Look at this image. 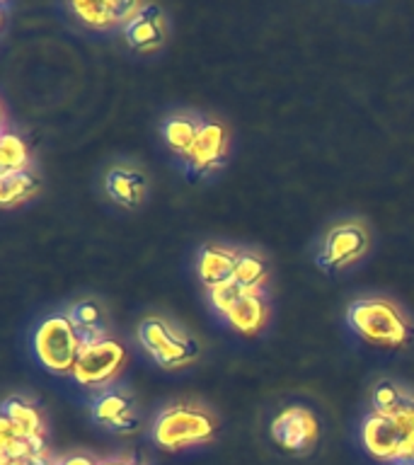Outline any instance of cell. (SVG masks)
<instances>
[{"instance_id":"6da1fadb","label":"cell","mask_w":414,"mask_h":465,"mask_svg":"<svg viewBox=\"0 0 414 465\" xmlns=\"http://www.w3.org/2000/svg\"><path fill=\"white\" fill-rule=\"evenodd\" d=\"M363 443L376 458L395 460L414 449V398L395 412H370L363 421Z\"/></svg>"},{"instance_id":"7a4b0ae2","label":"cell","mask_w":414,"mask_h":465,"mask_svg":"<svg viewBox=\"0 0 414 465\" xmlns=\"http://www.w3.org/2000/svg\"><path fill=\"white\" fill-rule=\"evenodd\" d=\"M349 325L361 334L363 340L376 341V344H388V347H399L407 340V322L402 312L388 301L380 298H363L349 305Z\"/></svg>"},{"instance_id":"3957f363","label":"cell","mask_w":414,"mask_h":465,"mask_svg":"<svg viewBox=\"0 0 414 465\" xmlns=\"http://www.w3.org/2000/svg\"><path fill=\"white\" fill-rule=\"evenodd\" d=\"M213 420L199 407H167L165 412L160 414L153 429L155 441L163 449H184L192 443L209 441L213 436Z\"/></svg>"},{"instance_id":"277c9868","label":"cell","mask_w":414,"mask_h":465,"mask_svg":"<svg viewBox=\"0 0 414 465\" xmlns=\"http://www.w3.org/2000/svg\"><path fill=\"white\" fill-rule=\"evenodd\" d=\"M34 349L39 361L46 369L65 373V371L75 369L80 359V341L75 337V327L64 315H54V318L44 320L34 337Z\"/></svg>"},{"instance_id":"5b68a950","label":"cell","mask_w":414,"mask_h":465,"mask_svg":"<svg viewBox=\"0 0 414 465\" xmlns=\"http://www.w3.org/2000/svg\"><path fill=\"white\" fill-rule=\"evenodd\" d=\"M138 340L148 349V354L165 369L184 366L199 354V344L189 337H182L160 318H145L138 325Z\"/></svg>"},{"instance_id":"8992f818","label":"cell","mask_w":414,"mask_h":465,"mask_svg":"<svg viewBox=\"0 0 414 465\" xmlns=\"http://www.w3.org/2000/svg\"><path fill=\"white\" fill-rule=\"evenodd\" d=\"M369 247V232L361 223H341L327 232L325 245L320 250L318 264L322 269L344 267L359 260Z\"/></svg>"},{"instance_id":"52a82bcc","label":"cell","mask_w":414,"mask_h":465,"mask_svg":"<svg viewBox=\"0 0 414 465\" xmlns=\"http://www.w3.org/2000/svg\"><path fill=\"white\" fill-rule=\"evenodd\" d=\"M123 347L119 341L104 340L90 349L80 351V359L73 369L75 381L83 385H100L114 376L116 371L123 366Z\"/></svg>"},{"instance_id":"ba28073f","label":"cell","mask_w":414,"mask_h":465,"mask_svg":"<svg viewBox=\"0 0 414 465\" xmlns=\"http://www.w3.org/2000/svg\"><path fill=\"white\" fill-rule=\"evenodd\" d=\"M315 434H318V421L303 407L283 410L271 424L274 441L286 450H305L315 441Z\"/></svg>"},{"instance_id":"9c48e42d","label":"cell","mask_w":414,"mask_h":465,"mask_svg":"<svg viewBox=\"0 0 414 465\" xmlns=\"http://www.w3.org/2000/svg\"><path fill=\"white\" fill-rule=\"evenodd\" d=\"M126 42L129 46L138 51H153L158 49L160 44L165 42V20H163V10L155 5H143L136 17H131L123 27Z\"/></svg>"},{"instance_id":"30bf717a","label":"cell","mask_w":414,"mask_h":465,"mask_svg":"<svg viewBox=\"0 0 414 465\" xmlns=\"http://www.w3.org/2000/svg\"><path fill=\"white\" fill-rule=\"evenodd\" d=\"M93 417L102 424H107L109 429H116V431H133L138 424L133 402L119 391L100 392L93 402Z\"/></svg>"},{"instance_id":"8fae6325","label":"cell","mask_w":414,"mask_h":465,"mask_svg":"<svg viewBox=\"0 0 414 465\" xmlns=\"http://www.w3.org/2000/svg\"><path fill=\"white\" fill-rule=\"evenodd\" d=\"M138 3H123V0H90V3H73V10L80 20L90 27H109L116 22H129L141 13Z\"/></svg>"},{"instance_id":"7c38bea8","label":"cell","mask_w":414,"mask_h":465,"mask_svg":"<svg viewBox=\"0 0 414 465\" xmlns=\"http://www.w3.org/2000/svg\"><path fill=\"white\" fill-rule=\"evenodd\" d=\"M228 322L240 332H257L264 322H267V303L261 298L260 291H247L240 289L228 311L223 312Z\"/></svg>"},{"instance_id":"4fadbf2b","label":"cell","mask_w":414,"mask_h":465,"mask_svg":"<svg viewBox=\"0 0 414 465\" xmlns=\"http://www.w3.org/2000/svg\"><path fill=\"white\" fill-rule=\"evenodd\" d=\"M0 434L42 436V420L27 400L7 398L0 407Z\"/></svg>"},{"instance_id":"5bb4252c","label":"cell","mask_w":414,"mask_h":465,"mask_svg":"<svg viewBox=\"0 0 414 465\" xmlns=\"http://www.w3.org/2000/svg\"><path fill=\"white\" fill-rule=\"evenodd\" d=\"M225 145H228V134H225L223 124L203 122L187 155L194 167H211L223 158Z\"/></svg>"},{"instance_id":"9a60e30c","label":"cell","mask_w":414,"mask_h":465,"mask_svg":"<svg viewBox=\"0 0 414 465\" xmlns=\"http://www.w3.org/2000/svg\"><path fill=\"white\" fill-rule=\"evenodd\" d=\"M235 257H238V252H231L223 247H203L202 254H199V276L209 286V291L232 282Z\"/></svg>"},{"instance_id":"2e32d148","label":"cell","mask_w":414,"mask_h":465,"mask_svg":"<svg viewBox=\"0 0 414 465\" xmlns=\"http://www.w3.org/2000/svg\"><path fill=\"white\" fill-rule=\"evenodd\" d=\"M104 187H107V194L114 202L123 203V206H136V203L143 202L145 177L133 167L119 165L109 170Z\"/></svg>"},{"instance_id":"e0dca14e","label":"cell","mask_w":414,"mask_h":465,"mask_svg":"<svg viewBox=\"0 0 414 465\" xmlns=\"http://www.w3.org/2000/svg\"><path fill=\"white\" fill-rule=\"evenodd\" d=\"M39 182L27 170H10V173L0 174V202L3 206H15V203L25 202L34 194Z\"/></svg>"},{"instance_id":"ac0fdd59","label":"cell","mask_w":414,"mask_h":465,"mask_svg":"<svg viewBox=\"0 0 414 465\" xmlns=\"http://www.w3.org/2000/svg\"><path fill=\"white\" fill-rule=\"evenodd\" d=\"M264 279H267V264H264V260L252 252H238V257H235L232 282L238 283L240 289L260 291Z\"/></svg>"},{"instance_id":"d6986e66","label":"cell","mask_w":414,"mask_h":465,"mask_svg":"<svg viewBox=\"0 0 414 465\" xmlns=\"http://www.w3.org/2000/svg\"><path fill=\"white\" fill-rule=\"evenodd\" d=\"M199 126H202V124L192 122L187 116H170L165 122V126H163V134H165L167 143L172 145L174 151H180L187 155V153L192 151V145H194Z\"/></svg>"},{"instance_id":"ffe728a7","label":"cell","mask_w":414,"mask_h":465,"mask_svg":"<svg viewBox=\"0 0 414 465\" xmlns=\"http://www.w3.org/2000/svg\"><path fill=\"white\" fill-rule=\"evenodd\" d=\"M27 148L22 143L20 138L15 134H5L3 141H0V167L3 173H10V170H25L27 165Z\"/></svg>"},{"instance_id":"44dd1931","label":"cell","mask_w":414,"mask_h":465,"mask_svg":"<svg viewBox=\"0 0 414 465\" xmlns=\"http://www.w3.org/2000/svg\"><path fill=\"white\" fill-rule=\"evenodd\" d=\"M370 400H373V407H376L373 412H395L405 402V392L399 391L395 383H390V381H383V383H378L373 388Z\"/></svg>"},{"instance_id":"7402d4cb","label":"cell","mask_w":414,"mask_h":465,"mask_svg":"<svg viewBox=\"0 0 414 465\" xmlns=\"http://www.w3.org/2000/svg\"><path fill=\"white\" fill-rule=\"evenodd\" d=\"M65 318L71 320L75 330H80V327H102V325H104L100 305L93 303V301H83V303H75L71 311H68V315H65Z\"/></svg>"},{"instance_id":"603a6c76","label":"cell","mask_w":414,"mask_h":465,"mask_svg":"<svg viewBox=\"0 0 414 465\" xmlns=\"http://www.w3.org/2000/svg\"><path fill=\"white\" fill-rule=\"evenodd\" d=\"M3 465H49L46 458L39 453V456H27V458H15V460H3Z\"/></svg>"},{"instance_id":"cb8c5ba5","label":"cell","mask_w":414,"mask_h":465,"mask_svg":"<svg viewBox=\"0 0 414 465\" xmlns=\"http://www.w3.org/2000/svg\"><path fill=\"white\" fill-rule=\"evenodd\" d=\"M61 465H93V460H87V458H83V456H73V458H68V460H64Z\"/></svg>"},{"instance_id":"d4e9b609","label":"cell","mask_w":414,"mask_h":465,"mask_svg":"<svg viewBox=\"0 0 414 465\" xmlns=\"http://www.w3.org/2000/svg\"><path fill=\"white\" fill-rule=\"evenodd\" d=\"M398 465H414V449L409 450V453H405V456L399 458Z\"/></svg>"},{"instance_id":"484cf974","label":"cell","mask_w":414,"mask_h":465,"mask_svg":"<svg viewBox=\"0 0 414 465\" xmlns=\"http://www.w3.org/2000/svg\"><path fill=\"white\" fill-rule=\"evenodd\" d=\"M102 465H131V463H116V460H109V463H102Z\"/></svg>"}]
</instances>
